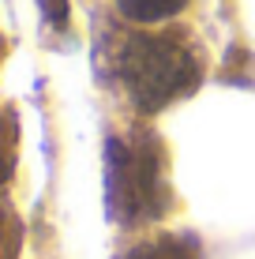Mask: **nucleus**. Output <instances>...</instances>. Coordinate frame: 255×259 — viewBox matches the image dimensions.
<instances>
[{"label": "nucleus", "mask_w": 255, "mask_h": 259, "mask_svg": "<svg viewBox=\"0 0 255 259\" xmlns=\"http://www.w3.org/2000/svg\"><path fill=\"white\" fill-rule=\"evenodd\" d=\"M124 259H195V252L177 237H158V240H146V244L131 248Z\"/></svg>", "instance_id": "20e7f679"}, {"label": "nucleus", "mask_w": 255, "mask_h": 259, "mask_svg": "<svg viewBox=\"0 0 255 259\" xmlns=\"http://www.w3.org/2000/svg\"><path fill=\"white\" fill-rule=\"evenodd\" d=\"M109 199L117 218L128 226L154 222L169 207L165 162L154 136H139L135 143H113L109 147Z\"/></svg>", "instance_id": "f03ea898"}, {"label": "nucleus", "mask_w": 255, "mask_h": 259, "mask_svg": "<svg viewBox=\"0 0 255 259\" xmlns=\"http://www.w3.org/2000/svg\"><path fill=\"white\" fill-rule=\"evenodd\" d=\"M120 79H124L131 102L154 113L195 87L199 60L173 34H135L120 53Z\"/></svg>", "instance_id": "f257e3e1"}, {"label": "nucleus", "mask_w": 255, "mask_h": 259, "mask_svg": "<svg viewBox=\"0 0 255 259\" xmlns=\"http://www.w3.org/2000/svg\"><path fill=\"white\" fill-rule=\"evenodd\" d=\"M191 0H117V12L124 15L128 23L150 26V23H165L173 15H180Z\"/></svg>", "instance_id": "7ed1b4c3"}, {"label": "nucleus", "mask_w": 255, "mask_h": 259, "mask_svg": "<svg viewBox=\"0 0 255 259\" xmlns=\"http://www.w3.org/2000/svg\"><path fill=\"white\" fill-rule=\"evenodd\" d=\"M41 8H45V15H49L53 26H60L68 19V4H64V0H41Z\"/></svg>", "instance_id": "39448f33"}]
</instances>
